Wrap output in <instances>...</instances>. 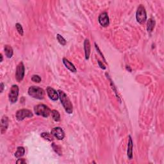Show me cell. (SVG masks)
Returning <instances> with one entry per match:
<instances>
[{
  "mask_svg": "<svg viewBox=\"0 0 164 164\" xmlns=\"http://www.w3.org/2000/svg\"><path fill=\"white\" fill-rule=\"evenodd\" d=\"M58 95H59V98L60 99V101L62 102V104L66 112L67 113L69 114L72 113L73 111L72 105L69 98L67 97V96L65 92H63L62 90H58Z\"/></svg>",
  "mask_w": 164,
  "mask_h": 164,
  "instance_id": "6da1fadb",
  "label": "cell"
},
{
  "mask_svg": "<svg viewBox=\"0 0 164 164\" xmlns=\"http://www.w3.org/2000/svg\"><path fill=\"white\" fill-rule=\"evenodd\" d=\"M28 92L29 96L37 99H43L45 96L44 90L37 86L30 87L28 89Z\"/></svg>",
  "mask_w": 164,
  "mask_h": 164,
  "instance_id": "7a4b0ae2",
  "label": "cell"
},
{
  "mask_svg": "<svg viewBox=\"0 0 164 164\" xmlns=\"http://www.w3.org/2000/svg\"><path fill=\"white\" fill-rule=\"evenodd\" d=\"M34 112L36 115L42 116L44 118H48L51 114V110L48 106L45 105H38L34 108Z\"/></svg>",
  "mask_w": 164,
  "mask_h": 164,
  "instance_id": "3957f363",
  "label": "cell"
},
{
  "mask_svg": "<svg viewBox=\"0 0 164 164\" xmlns=\"http://www.w3.org/2000/svg\"><path fill=\"white\" fill-rule=\"evenodd\" d=\"M136 19L137 20L140 24L144 23L147 19V14L144 7L142 5H140L139 7L137 8V11L136 13Z\"/></svg>",
  "mask_w": 164,
  "mask_h": 164,
  "instance_id": "277c9868",
  "label": "cell"
},
{
  "mask_svg": "<svg viewBox=\"0 0 164 164\" xmlns=\"http://www.w3.org/2000/svg\"><path fill=\"white\" fill-rule=\"evenodd\" d=\"M16 116L17 121H20L24 120L25 118H32L33 117V113L30 110L21 109L17 111Z\"/></svg>",
  "mask_w": 164,
  "mask_h": 164,
  "instance_id": "5b68a950",
  "label": "cell"
},
{
  "mask_svg": "<svg viewBox=\"0 0 164 164\" xmlns=\"http://www.w3.org/2000/svg\"><path fill=\"white\" fill-rule=\"evenodd\" d=\"M18 96H19V87L17 85H13L11 87L9 95H8L9 101L12 102V103H15V102H17V99H18Z\"/></svg>",
  "mask_w": 164,
  "mask_h": 164,
  "instance_id": "8992f818",
  "label": "cell"
},
{
  "mask_svg": "<svg viewBox=\"0 0 164 164\" xmlns=\"http://www.w3.org/2000/svg\"><path fill=\"white\" fill-rule=\"evenodd\" d=\"M25 66L23 63L20 62L18 66H17L16 68V80L18 82H20L25 77Z\"/></svg>",
  "mask_w": 164,
  "mask_h": 164,
  "instance_id": "52a82bcc",
  "label": "cell"
},
{
  "mask_svg": "<svg viewBox=\"0 0 164 164\" xmlns=\"http://www.w3.org/2000/svg\"><path fill=\"white\" fill-rule=\"evenodd\" d=\"M51 133L52 134L53 136L56 137L58 140H63L64 137H65V132L60 127L54 128L51 130Z\"/></svg>",
  "mask_w": 164,
  "mask_h": 164,
  "instance_id": "ba28073f",
  "label": "cell"
},
{
  "mask_svg": "<svg viewBox=\"0 0 164 164\" xmlns=\"http://www.w3.org/2000/svg\"><path fill=\"white\" fill-rule=\"evenodd\" d=\"M98 20L99 24L102 27H107L109 25V17H108V14L107 12H102L99 16Z\"/></svg>",
  "mask_w": 164,
  "mask_h": 164,
  "instance_id": "9c48e42d",
  "label": "cell"
},
{
  "mask_svg": "<svg viewBox=\"0 0 164 164\" xmlns=\"http://www.w3.org/2000/svg\"><path fill=\"white\" fill-rule=\"evenodd\" d=\"M47 93H48L49 98L53 101H57L59 98V95H58V92L50 87L47 88Z\"/></svg>",
  "mask_w": 164,
  "mask_h": 164,
  "instance_id": "30bf717a",
  "label": "cell"
},
{
  "mask_svg": "<svg viewBox=\"0 0 164 164\" xmlns=\"http://www.w3.org/2000/svg\"><path fill=\"white\" fill-rule=\"evenodd\" d=\"M8 126V119L7 116H3L1 121V132L2 134L5 133Z\"/></svg>",
  "mask_w": 164,
  "mask_h": 164,
  "instance_id": "8fae6325",
  "label": "cell"
},
{
  "mask_svg": "<svg viewBox=\"0 0 164 164\" xmlns=\"http://www.w3.org/2000/svg\"><path fill=\"white\" fill-rule=\"evenodd\" d=\"M127 155H128V157L129 159L130 160L132 159V158H133V141H132V139H131V136H129Z\"/></svg>",
  "mask_w": 164,
  "mask_h": 164,
  "instance_id": "7c38bea8",
  "label": "cell"
},
{
  "mask_svg": "<svg viewBox=\"0 0 164 164\" xmlns=\"http://www.w3.org/2000/svg\"><path fill=\"white\" fill-rule=\"evenodd\" d=\"M63 63L65 66L67 67V69L69 70H70L71 72H77V68H76V67L73 65V64L70 62L69 60H68L66 58H63Z\"/></svg>",
  "mask_w": 164,
  "mask_h": 164,
  "instance_id": "4fadbf2b",
  "label": "cell"
},
{
  "mask_svg": "<svg viewBox=\"0 0 164 164\" xmlns=\"http://www.w3.org/2000/svg\"><path fill=\"white\" fill-rule=\"evenodd\" d=\"M84 49H85V58L87 60H88L89 58L90 54V44L89 39L85 40Z\"/></svg>",
  "mask_w": 164,
  "mask_h": 164,
  "instance_id": "5bb4252c",
  "label": "cell"
},
{
  "mask_svg": "<svg viewBox=\"0 0 164 164\" xmlns=\"http://www.w3.org/2000/svg\"><path fill=\"white\" fill-rule=\"evenodd\" d=\"M4 50L6 57L8 58H10L13 56V49L9 45H5L4 47Z\"/></svg>",
  "mask_w": 164,
  "mask_h": 164,
  "instance_id": "9a60e30c",
  "label": "cell"
},
{
  "mask_svg": "<svg viewBox=\"0 0 164 164\" xmlns=\"http://www.w3.org/2000/svg\"><path fill=\"white\" fill-rule=\"evenodd\" d=\"M155 26V20L150 18L149 19V20L148 21V24H147V30L148 32H151L153 31V28H154Z\"/></svg>",
  "mask_w": 164,
  "mask_h": 164,
  "instance_id": "2e32d148",
  "label": "cell"
},
{
  "mask_svg": "<svg viewBox=\"0 0 164 164\" xmlns=\"http://www.w3.org/2000/svg\"><path fill=\"white\" fill-rule=\"evenodd\" d=\"M25 153V149L23 147H18L17 149V151L15 153V156L16 158L22 157Z\"/></svg>",
  "mask_w": 164,
  "mask_h": 164,
  "instance_id": "e0dca14e",
  "label": "cell"
},
{
  "mask_svg": "<svg viewBox=\"0 0 164 164\" xmlns=\"http://www.w3.org/2000/svg\"><path fill=\"white\" fill-rule=\"evenodd\" d=\"M51 115H52L53 119L55 121H56V122L60 121V113H59V112H58V111H57L56 110H51Z\"/></svg>",
  "mask_w": 164,
  "mask_h": 164,
  "instance_id": "ac0fdd59",
  "label": "cell"
},
{
  "mask_svg": "<svg viewBox=\"0 0 164 164\" xmlns=\"http://www.w3.org/2000/svg\"><path fill=\"white\" fill-rule=\"evenodd\" d=\"M41 137L45 140H47L49 142H51L53 140V137L52 136L51 133H49L48 132H44L41 134Z\"/></svg>",
  "mask_w": 164,
  "mask_h": 164,
  "instance_id": "d6986e66",
  "label": "cell"
},
{
  "mask_svg": "<svg viewBox=\"0 0 164 164\" xmlns=\"http://www.w3.org/2000/svg\"><path fill=\"white\" fill-rule=\"evenodd\" d=\"M52 148H53V150L55 152H56V153L58 154H59V155L62 154V149H61L60 146L56 145L55 143H53L52 144Z\"/></svg>",
  "mask_w": 164,
  "mask_h": 164,
  "instance_id": "ffe728a7",
  "label": "cell"
},
{
  "mask_svg": "<svg viewBox=\"0 0 164 164\" xmlns=\"http://www.w3.org/2000/svg\"><path fill=\"white\" fill-rule=\"evenodd\" d=\"M57 39L58 41V42H59L61 45H62V46H65L66 44V39H64V38L60 36V34H57Z\"/></svg>",
  "mask_w": 164,
  "mask_h": 164,
  "instance_id": "44dd1931",
  "label": "cell"
},
{
  "mask_svg": "<svg viewBox=\"0 0 164 164\" xmlns=\"http://www.w3.org/2000/svg\"><path fill=\"white\" fill-rule=\"evenodd\" d=\"M16 27L17 31H18V33L20 35V36H23V34H24V31H23L22 26L20 25L19 23H17V24L16 25Z\"/></svg>",
  "mask_w": 164,
  "mask_h": 164,
  "instance_id": "7402d4cb",
  "label": "cell"
},
{
  "mask_svg": "<svg viewBox=\"0 0 164 164\" xmlns=\"http://www.w3.org/2000/svg\"><path fill=\"white\" fill-rule=\"evenodd\" d=\"M31 80L36 82V83H40L41 81V78L39 75H33V77H31Z\"/></svg>",
  "mask_w": 164,
  "mask_h": 164,
  "instance_id": "603a6c76",
  "label": "cell"
},
{
  "mask_svg": "<svg viewBox=\"0 0 164 164\" xmlns=\"http://www.w3.org/2000/svg\"><path fill=\"white\" fill-rule=\"evenodd\" d=\"M16 163L17 164H19V163H20V164H22V163H26V161L25 159H19L17 161Z\"/></svg>",
  "mask_w": 164,
  "mask_h": 164,
  "instance_id": "cb8c5ba5",
  "label": "cell"
},
{
  "mask_svg": "<svg viewBox=\"0 0 164 164\" xmlns=\"http://www.w3.org/2000/svg\"><path fill=\"white\" fill-rule=\"evenodd\" d=\"M98 64H99V67H100L101 69H106V67H105V66L103 65V64H102L101 62V61H98Z\"/></svg>",
  "mask_w": 164,
  "mask_h": 164,
  "instance_id": "d4e9b609",
  "label": "cell"
},
{
  "mask_svg": "<svg viewBox=\"0 0 164 164\" xmlns=\"http://www.w3.org/2000/svg\"><path fill=\"white\" fill-rule=\"evenodd\" d=\"M3 89H4V84L3 83H1V92H3Z\"/></svg>",
  "mask_w": 164,
  "mask_h": 164,
  "instance_id": "484cf974",
  "label": "cell"
},
{
  "mask_svg": "<svg viewBox=\"0 0 164 164\" xmlns=\"http://www.w3.org/2000/svg\"><path fill=\"white\" fill-rule=\"evenodd\" d=\"M0 56H1V62H2L3 61V55H2V54H1V55H0Z\"/></svg>",
  "mask_w": 164,
  "mask_h": 164,
  "instance_id": "4316f807",
  "label": "cell"
}]
</instances>
